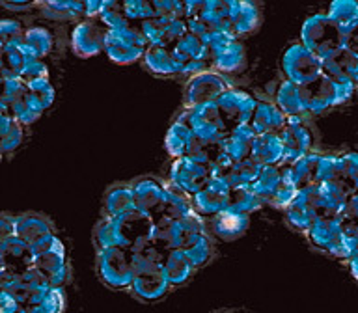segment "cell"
I'll list each match as a JSON object with an SVG mask.
<instances>
[{
  "label": "cell",
  "mask_w": 358,
  "mask_h": 313,
  "mask_svg": "<svg viewBox=\"0 0 358 313\" xmlns=\"http://www.w3.org/2000/svg\"><path fill=\"white\" fill-rule=\"evenodd\" d=\"M164 254L148 245L140 252H134V278L131 284V293L142 302H159L168 295L172 285L168 282L164 267Z\"/></svg>",
  "instance_id": "cell-2"
},
{
  "label": "cell",
  "mask_w": 358,
  "mask_h": 313,
  "mask_svg": "<svg viewBox=\"0 0 358 313\" xmlns=\"http://www.w3.org/2000/svg\"><path fill=\"white\" fill-rule=\"evenodd\" d=\"M262 172V166L257 164L252 156L245 159V161L237 162L229 168V172L224 175V181L228 183L229 189H241V187H252V183L256 181L257 175Z\"/></svg>",
  "instance_id": "cell-39"
},
{
  "label": "cell",
  "mask_w": 358,
  "mask_h": 313,
  "mask_svg": "<svg viewBox=\"0 0 358 313\" xmlns=\"http://www.w3.org/2000/svg\"><path fill=\"white\" fill-rule=\"evenodd\" d=\"M125 6V15H127V21L131 24H144L145 21H150L155 17V8H153V2H148V0H127L123 2Z\"/></svg>",
  "instance_id": "cell-42"
},
{
  "label": "cell",
  "mask_w": 358,
  "mask_h": 313,
  "mask_svg": "<svg viewBox=\"0 0 358 313\" xmlns=\"http://www.w3.org/2000/svg\"><path fill=\"white\" fill-rule=\"evenodd\" d=\"M2 156H4V155H2V151H0V162H2Z\"/></svg>",
  "instance_id": "cell-52"
},
{
  "label": "cell",
  "mask_w": 358,
  "mask_h": 313,
  "mask_svg": "<svg viewBox=\"0 0 358 313\" xmlns=\"http://www.w3.org/2000/svg\"><path fill=\"white\" fill-rule=\"evenodd\" d=\"M131 184L134 209L151 218L161 217L166 201V184L155 177H138L136 181H131Z\"/></svg>",
  "instance_id": "cell-18"
},
{
  "label": "cell",
  "mask_w": 358,
  "mask_h": 313,
  "mask_svg": "<svg viewBox=\"0 0 358 313\" xmlns=\"http://www.w3.org/2000/svg\"><path fill=\"white\" fill-rule=\"evenodd\" d=\"M341 159V172H340V181L349 187L355 192L358 189V153L351 151L345 155H340Z\"/></svg>",
  "instance_id": "cell-44"
},
{
  "label": "cell",
  "mask_w": 358,
  "mask_h": 313,
  "mask_svg": "<svg viewBox=\"0 0 358 313\" xmlns=\"http://www.w3.org/2000/svg\"><path fill=\"white\" fill-rule=\"evenodd\" d=\"M274 103L278 105L280 110L284 112L285 117H296V119H304V122L310 117L304 94H302V86H299V84L284 80L276 92Z\"/></svg>",
  "instance_id": "cell-26"
},
{
  "label": "cell",
  "mask_w": 358,
  "mask_h": 313,
  "mask_svg": "<svg viewBox=\"0 0 358 313\" xmlns=\"http://www.w3.org/2000/svg\"><path fill=\"white\" fill-rule=\"evenodd\" d=\"M0 6L10 11H30L38 6V2H0Z\"/></svg>",
  "instance_id": "cell-50"
},
{
  "label": "cell",
  "mask_w": 358,
  "mask_h": 313,
  "mask_svg": "<svg viewBox=\"0 0 358 313\" xmlns=\"http://www.w3.org/2000/svg\"><path fill=\"white\" fill-rule=\"evenodd\" d=\"M213 179V170L209 164L198 162L189 156L173 159L170 166V175L168 181L176 184L179 190H183L187 196L198 194L203 187Z\"/></svg>",
  "instance_id": "cell-13"
},
{
  "label": "cell",
  "mask_w": 358,
  "mask_h": 313,
  "mask_svg": "<svg viewBox=\"0 0 358 313\" xmlns=\"http://www.w3.org/2000/svg\"><path fill=\"white\" fill-rule=\"evenodd\" d=\"M99 21L108 30H116V28L131 24L127 21V15H125V6H123V2H105V8L101 11Z\"/></svg>",
  "instance_id": "cell-43"
},
{
  "label": "cell",
  "mask_w": 358,
  "mask_h": 313,
  "mask_svg": "<svg viewBox=\"0 0 358 313\" xmlns=\"http://www.w3.org/2000/svg\"><path fill=\"white\" fill-rule=\"evenodd\" d=\"M257 134L250 125H241L229 131V134L222 142V153L228 156L229 161L237 164V162L248 159L252 153V145L256 140Z\"/></svg>",
  "instance_id": "cell-29"
},
{
  "label": "cell",
  "mask_w": 358,
  "mask_h": 313,
  "mask_svg": "<svg viewBox=\"0 0 358 313\" xmlns=\"http://www.w3.org/2000/svg\"><path fill=\"white\" fill-rule=\"evenodd\" d=\"M162 267H164V272H166V278L172 285V289L189 284L196 272L194 265L190 263V259L181 248L168 250L162 257Z\"/></svg>",
  "instance_id": "cell-27"
},
{
  "label": "cell",
  "mask_w": 358,
  "mask_h": 313,
  "mask_svg": "<svg viewBox=\"0 0 358 313\" xmlns=\"http://www.w3.org/2000/svg\"><path fill=\"white\" fill-rule=\"evenodd\" d=\"M108 28L99 19H83L77 21L71 32V47L80 58L105 52V41Z\"/></svg>",
  "instance_id": "cell-16"
},
{
  "label": "cell",
  "mask_w": 358,
  "mask_h": 313,
  "mask_svg": "<svg viewBox=\"0 0 358 313\" xmlns=\"http://www.w3.org/2000/svg\"><path fill=\"white\" fill-rule=\"evenodd\" d=\"M140 30L144 34L148 45H162V47H172L178 39H181L189 32L187 21H170L162 17H153L144 24H140Z\"/></svg>",
  "instance_id": "cell-22"
},
{
  "label": "cell",
  "mask_w": 358,
  "mask_h": 313,
  "mask_svg": "<svg viewBox=\"0 0 358 313\" xmlns=\"http://www.w3.org/2000/svg\"><path fill=\"white\" fill-rule=\"evenodd\" d=\"M347 265H349V270H351V274L358 282V256L351 257V259H347Z\"/></svg>",
  "instance_id": "cell-51"
},
{
  "label": "cell",
  "mask_w": 358,
  "mask_h": 313,
  "mask_svg": "<svg viewBox=\"0 0 358 313\" xmlns=\"http://www.w3.org/2000/svg\"><path fill=\"white\" fill-rule=\"evenodd\" d=\"M343 34L338 30L327 11L308 17L302 24L301 43L317 56L321 64L343 50Z\"/></svg>",
  "instance_id": "cell-3"
},
{
  "label": "cell",
  "mask_w": 358,
  "mask_h": 313,
  "mask_svg": "<svg viewBox=\"0 0 358 313\" xmlns=\"http://www.w3.org/2000/svg\"><path fill=\"white\" fill-rule=\"evenodd\" d=\"M229 88H234V86L226 80L222 73L213 71V69L196 73L190 77L187 88H185V108L217 103L220 95L226 94Z\"/></svg>",
  "instance_id": "cell-10"
},
{
  "label": "cell",
  "mask_w": 358,
  "mask_h": 313,
  "mask_svg": "<svg viewBox=\"0 0 358 313\" xmlns=\"http://www.w3.org/2000/svg\"><path fill=\"white\" fill-rule=\"evenodd\" d=\"M30 252H32L34 267L47 276L52 287L64 289V285L71 276V267L67 261L64 242L58 239V235L55 233L45 237L43 240L30 246Z\"/></svg>",
  "instance_id": "cell-6"
},
{
  "label": "cell",
  "mask_w": 358,
  "mask_h": 313,
  "mask_svg": "<svg viewBox=\"0 0 358 313\" xmlns=\"http://www.w3.org/2000/svg\"><path fill=\"white\" fill-rule=\"evenodd\" d=\"M24 30L27 28L17 19H0V49L6 50L13 45L22 43Z\"/></svg>",
  "instance_id": "cell-41"
},
{
  "label": "cell",
  "mask_w": 358,
  "mask_h": 313,
  "mask_svg": "<svg viewBox=\"0 0 358 313\" xmlns=\"http://www.w3.org/2000/svg\"><path fill=\"white\" fill-rule=\"evenodd\" d=\"M22 41L28 49L32 50V54L38 60H43L45 56H49L52 52V47H55V36L49 28L41 27V24H34V27L27 28Z\"/></svg>",
  "instance_id": "cell-37"
},
{
  "label": "cell",
  "mask_w": 358,
  "mask_h": 313,
  "mask_svg": "<svg viewBox=\"0 0 358 313\" xmlns=\"http://www.w3.org/2000/svg\"><path fill=\"white\" fill-rule=\"evenodd\" d=\"M39 10L50 21H83L86 19L84 2H39Z\"/></svg>",
  "instance_id": "cell-38"
},
{
  "label": "cell",
  "mask_w": 358,
  "mask_h": 313,
  "mask_svg": "<svg viewBox=\"0 0 358 313\" xmlns=\"http://www.w3.org/2000/svg\"><path fill=\"white\" fill-rule=\"evenodd\" d=\"M262 24V13L259 8L252 2L245 0H234V11H231V22H229V34L235 38H243L248 34L256 32Z\"/></svg>",
  "instance_id": "cell-30"
},
{
  "label": "cell",
  "mask_w": 358,
  "mask_h": 313,
  "mask_svg": "<svg viewBox=\"0 0 358 313\" xmlns=\"http://www.w3.org/2000/svg\"><path fill=\"white\" fill-rule=\"evenodd\" d=\"M22 140H24V125L15 122L11 125L10 131L0 138V151H2V155L13 153L22 144Z\"/></svg>",
  "instance_id": "cell-45"
},
{
  "label": "cell",
  "mask_w": 358,
  "mask_h": 313,
  "mask_svg": "<svg viewBox=\"0 0 358 313\" xmlns=\"http://www.w3.org/2000/svg\"><path fill=\"white\" fill-rule=\"evenodd\" d=\"M15 235V214L0 212V242Z\"/></svg>",
  "instance_id": "cell-48"
},
{
  "label": "cell",
  "mask_w": 358,
  "mask_h": 313,
  "mask_svg": "<svg viewBox=\"0 0 358 313\" xmlns=\"http://www.w3.org/2000/svg\"><path fill=\"white\" fill-rule=\"evenodd\" d=\"M181 250L187 254L190 263H192L196 270H198V268L206 267L207 263H211V259L215 257V237L211 235V231L198 233L194 235Z\"/></svg>",
  "instance_id": "cell-35"
},
{
  "label": "cell",
  "mask_w": 358,
  "mask_h": 313,
  "mask_svg": "<svg viewBox=\"0 0 358 313\" xmlns=\"http://www.w3.org/2000/svg\"><path fill=\"white\" fill-rule=\"evenodd\" d=\"M257 97L245 92V89L229 88L220 99L217 101V108L222 116L226 127L231 131L241 125H248L252 119V114L256 110Z\"/></svg>",
  "instance_id": "cell-15"
},
{
  "label": "cell",
  "mask_w": 358,
  "mask_h": 313,
  "mask_svg": "<svg viewBox=\"0 0 358 313\" xmlns=\"http://www.w3.org/2000/svg\"><path fill=\"white\" fill-rule=\"evenodd\" d=\"M209 50V66L217 73H234L243 69L246 64L245 47L239 38L229 34H217L211 41H207Z\"/></svg>",
  "instance_id": "cell-11"
},
{
  "label": "cell",
  "mask_w": 358,
  "mask_h": 313,
  "mask_svg": "<svg viewBox=\"0 0 358 313\" xmlns=\"http://www.w3.org/2000/svg\"><path fill=\"white\" fill-rule=\"evenodd\" d=\"M343 49H345L347 52H351L352 56H357V58H358V24L345 36V41H343Z\"/></svg>",
  "instance_id": "cell-49"
},
{
  "label": "cell",
  "mask_w": 358,
  "mask_h": 313,
  "mask_svg": "<svg viewBox=\"0 0 358 313\" xmlns=\"http://www.w3.org/2000/svg\"><path fill=\"white\" fill-rule=\"evenodd\" d=\"M282 71H284L285 80L299 84V86H306L323 75V64L299 41V43H291L284 50Z\"/></svg>",
  "instance_id": "cell-9"
},
{
  "label": "cell",
  "mask_w": 358,
  "mask_h": 313,
  "mask_svg": "<svg viewBox=\"0 0 358 313\" xmlns=\"http://www.w3.org/2000/svg\"><path fill=\"white\" fill-rule=\"evenodd\" d=\"M229 187L222 177H213L198 194L192 196V207L201 218L217 217L218 212L228 209V198H229Z\"/></svg>",
  "instance_id": "cell-19"
},
{
  "label": "cell",
  "mask_w": 358,
  "mask_h": 313,
  "mask_svg": "<svg viewBox=\"0 0 358 313\" xmlns=\"http://www.w3.org/2000/svg\"><path fill=\"white\" fill-rule=\"evenodd\" d=\"M323 214L324 205L321 192H319V184L299 190L295 200L291 201L289 207L285 209L287 222L302 233H306L308 229L312 228V224Z\"/></svg>",
  "instance_id": "cell-12"
},
{
  "label": "cell",
  "mask_w": 358,
  "mask_h": 313,
  "mask_svg": "<svg viewBox=\"0 0 358 313\" xmlns=\"http://www.w3.org/2000/svg\"><path fill=\"white\" fill-rule=\"evenodd\" d=\"M144 66L157 77H179L183 75V66L173 56L170 47L162 45H150L144 54Z\"/></svg>",
  "instance_id": "cell-25"
},
{
  "label": "cell",
  "mask_w": 358,
  "mask_h": 313,
  "mask_svg": "<svg viewBox=\"0 0 358 313\" xmlns=\"http://www.w3.org/2000/svg\"><path fill=\"white\" fill-rule=\"evenodd\" d=\"M358 256V222H345L343 226V261Z\"/></svg>",
  "instance_id": "cell-46"
},
{
  "label": "cell",
  "mask_w": 358,
  "mask_h": 313,
  "mask_svg": "<svg viewBox=\"0 0 358 313\" xmlns=\"http://www.w3.org/2000/svg\"><path fill=\"white\" fill-rule=\"evenodd\" d=\"M327 13L338 30L343 34V38L358 24V2L355 0H336L330 4Z\"/></svg>",
  "instance_id": "cell-36"
},
{
  "label": "cell",
  "mask_w": 358,
  "mask_h": 313,
  "mask_svg": "<svg viewBox=\"0 0 358 313\" xmlns=\"http://www.w3.org/2000/svg\"><path fill=\"white\" fill-rule=\"evenodd\" d=\"M248 224H250V218L246 214H239V212L228 211V209L207 220V226H209L213 237L226 240V242L243 237L248 229Z\"/></svg>",
  "instance_id": "cell-24"
},
{
  "label": "cell",
  "mask_w": 358,
  "mask_h": 313,
  "mask_svg": "<svg viewBox=\"0 0 358 313\" xmlns=\"http://www.w3.org/2000/svg\"><path fill=\"white\" fill-rule=\"evenodd\" d=\"M55 233V222L43 212L27 211L15 214V237H19L28 246H34L45 237Z\"/></svg>",
  "instance_id": "cell-21"
},
{
  "label": "cell",
  "mask_w": 358,
  "mask_h": 313,
  "mask_svg": "<svg viewBox=\"0 0 358 313\" xmlns=\"http://www.w3.org/2000/svg\"><path fill=\"white\" fill-rule=\"evenodd\" d=\"M321 156L319 153H308L289 166L291 179L295 183L296 190L308 189L319 184V172H321Z\"/></svg>",
  "instance_id": "cell-33"
},
{
  "label": "cell",
  "mask_w": 358,
  "mask_h": 313,
  "mask_svg": "<svg viewBox=\"0 0 358 313\" xmlns=\"http://www.w3.org/2000/svg\"><path fill=\"white\" fill-rule=\"evenodd\" d=\"M287 117L274 101L257 99L256 110L252 114L250 125L256 134H280L284 131Z\"/></svg>",
  "instance_id": "cell-23"
},
{
  "label": "cell",
  "mask_w": 358,
  "mask_h": 313,
  "mask_svg": "<svg viewBox=\"0 0 358 313\" xmlns=\"http://www.w3.org/2000/svg\"><path fill=\"white\" fill-rule=\"evenodd\" d=\"M194 142V131L189 127V123L183 122L181 117H176V122L170 125L166 134V150L173 159L187 156L190 145Z\"/></svg>",
  "instance_id": "cell-34"
},
{
  "label": "cell",
  "mask_w": 358,
  "mask_h": 313,
  "mask_svg": "<svg viewBox=\"0 0 358 313\" xmlns=\"http://www.w3.org/2000/svg\"><path fill=\"white\" fill-rule=\"evenodd\" d=\"M355 86L357 84H352L349 78L330 77L324 73L312 84L302 86L308 116H317V114H323V112L345 103L355 92Z\"/></svg>",
  "instance_id": "cell-5"
},
{
  "label": "cell",
  "mask_w": 358,
  "mask_h": 313,
  "mask_svg": "<svg viewBox=\"0 0 358 313\" xmlns=\"http://www.w3.org/2000/svg\"><path fill=\"white\" fill-rule=\"evenodd\" d=\"M136 211L133 200V184L131 181L125 183H114L105 192L103 201V217H120L125 212Z\"/></svg>",
  "instance_id": "cell-32"
},
{
  "label": "cell",
  "mask_w": 358,
  "mask_h": 313,
  "mask_svg": "<svg viewBox=\"0 0 358 313\" xmlns=\"http://www.w3.org/2000/svg\"><path fill=\"white\" fill-rule=\"evenodd\" d=\"M97 274L108 289L129 291L134 278V254L125 248H101Z\"/></svg>",
  "instance_id": "cell-7"
},
{
  "label": "cell",
  "mask_w": 358,
  "mask_h": 313,
  "mask_svg": "<svg viewBox=\"0 0 358 313\" xmlns=\"http://www.w3.org/2000/svg\"><path fill=\"white\" fill-rule=\"evenodd\" d=\"M263 203L257 200V196L254 194V190L250 187H241V189L229 190L228 198V211L239 212V214H246L250 217L252 212L257 211Z\"/></svg>",
  "instance_id": "cell-40"
},
{
  "label": "cell",
  "mask_w": 358,
  "mask_h": 313,
  "mask_svg": "<svg viewBox=\"0 0 358 313\" xmlns=\"http://www.w3.org/2000/svg\"><path fill=\"white\" fill-rule=\"evenodd\" d=\"M218 313H224V312H218ZM229 313H239V312H229Z\"/></svg>",
  "instance_id": "cell-53"
},
{
  "label": "cell",
  "mask_w": 358,
  "mask_h": 313,
  "mask_svg": "<svg viewBox=\"0 0 358 313\" xmlns=\"http://www.w3.org/2000/svg\"><path fill=\"white\" fill-rule=\"evenodd\" d=\"M355 192H358V189H357V190H355Z\"/></svg>",
  "instance_id": "cell-54"
},
{
  "label": "cell",
  "mask_w": 358,
  "mask_h": 313,
  "mask_svg": "<svg viewBox=\"0 0 358 313\" xmlns=\"http://www.w3.org/2000/svg\"><path fill=\"white\" fill-rule=\"evenodd\" d=\"M21 78L24 82H30V80H41V78H49V69H47V64L43 60H36L32 66H28L24 69V73L21 75Z\"/></svg>",
  "instance_id": "cell-47"
},
{
  "label": "cell",
  "mask_w": 358,
  "mask_h": 313,
  "mask_svg": "<svg viewBox=\"0 0 358 313\" xmlns=\"http://www.w3.org/2000/svg\"><path fill=\"white\" fill-rule=\"evenodd\" d=\"M34 267L32 252L19 237H10L0 242V268L11 276H22Z\"/></svg>",
  "instance_id": "cell-20"
},
{
  "label": "cell",
  "mask_w": 358,
  "mask_h": 313,
  "mask_svg": "<svg viewBox=\"0 0 358 313\" xmlns=\"http://www.w3.org/2000/svg\"><path fill=\"white\" fill-rule=\"evenodd\" d=\"M24 307L30 313H64L66 293L62 287H43L28 293Z\"/></svg>",
  "instance_id": "cell-28"
},
{
  "label": "cell",
  "mask_w": 358,
  "mask_h": 313,
  "mask_svg": "<svg viewBox=\"0 0 358 313\" xmlns=\"http://www.w3.org/2000/svg\"><path fill=\"white\" fill-rule=\"evenodd\" d=\"M148 41L138 24H127V27L108 30L105 41V52L112 61L120 66H127L133 61L144 58L148 50Z\"/></svg>",
  "instance_id": "cell-8"
},
{
  "label": "cell",
  "mask_w": 358,
  "mask_h": 313,
  "mask_svg": "<svg viewBox=\"0 0 358 313\" xmlns=\"http://www.w3.org/2000/svg\"><path fill=\"white\" fill-rule=\"evenodd\" d=\"M284 145V164L291 166L293 162L302 159L308 153H312V144H313V134L310 131L304 119H296V117H287L284 131L278 134Z\"/></svg>",
  "instance_id": "cell-17"
},
{
  "label": "cell",
  "mask_w": 358,
  "mask_h": 313,
  "mask_svg": "<svg viewBox=\"0 0 358 313\" xmlns=\"http://www.w3.org/2000/svg\"><path fill=\"white\" fill-rule=\"evenodd\" d=\"M250 156L262 168L284 164V145L278 134H257L252 145Z\"/></svg>",
  "instance_id": "cell-31"
},
{
  "label": "cell",
  "mask_w": 358,
  "mask_h": 313,
  "mask_svg": "<svg viewBox=\"0 0 358 313\" xmlns=\"http://www.w3.org/2000/svg\"><path fill=\"white\" fill-rule=\"evenodd\" d=\"M153 218L140 211H131L120 217H103L95 226L94 242L101 248H125L140 252L150 245Z\"/></svg>",
  "instance_id": "cell-1"
},
{
  "label": "cell",
  "mask_w": 358,
  "mask_h": 313,
  "mask_svg": "<svg viewBox=\"0 0 358 313\" xmlns=\"http://www.w3.org/2000/svg\"><path fill=\"white\" fill-rule=\"evenodd\" d=\"M343 226L345 222L338 214H323L312 224L306 235L317 250L343 259Z\"/></svg>",
  "instance_id": "cell-14"
},
{
  "label": "cell",
  "mask_w": 358,
  "mask_h": 313,
  "mask_svg": "<svg viewBox=\"0 0 358 313\" xmlns=\"http://www.w3.org/2000/svg\"><path fill=\"white\" fill-rule=\"evenodd\" d=\"M257 200L263 205H273L276 209H287L289 203L295 200L296 187L291 179V172L287 164L280 166H265L257 175V179L250 187Z\"/></svg>",
  "instance_id": "cell-4"
}]
</instances>
